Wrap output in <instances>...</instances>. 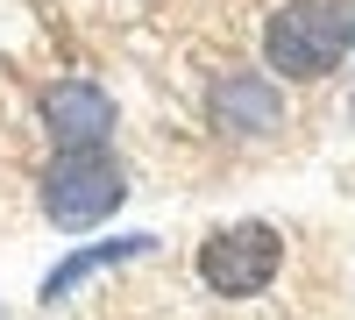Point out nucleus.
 Returning a JSON list of instances; mask_svg holds the SVG:
<instances>
[{"mask_svg":"<svg viewBox=\"0 0 355 320\" xmlns=\"http://www.w3.org/2000/svg\"><path fill=\"white\" fill-rule=\"evenodd\" d=\"M355 43V8L348 0H284L263 28V65L284 78H327Z\"/></svg>","mask_w":355,"mask_h":320,"instance_id":"nucleus-1","label":"nucleus"},{"mask_svg":"<svg viewBox=\"0 0 355 320\" xmlns=\"http://www.w3.org/2000/svg\"><path fill=\"white\" fill-rule=\"evenodd\" d=\"M284 271V235L270 221H234L199 242V285L214 299H256Z\"/></svg>","mask_w":355,"mask_h":320,"instance_id":"nucleus-2","label":"nucleus"},{"mask_svg":"<svg viewBox=\"0 0 355 320\" xmlns=\"http://www.w3.org/2000/svg\"><path fill=\"white\" fill-rule=\"evenodd\" d=\"M121 199H128V171L107 157V142L100 150H57L43 171V214L57 228H93Z\"/></svg>","mask_w":355,"mask_h":320,"instance_id":"nucleus-3","label":"nucleus"},{"mask_svg":"<svg viewBox=\"0 0 355 320\" xmlns=\"http://www.w3.org/2000/svg\"><path fill=\"white\" fill-rule=\"evenodd\" d=\"M43 121H50L57 150H100L107 128H114V100L100 93L93 78H64V85L43 93Z\"/></svg>","mask_w":355,"mask_h":320,"instance_id":"nucleus-4","label":"nucleus"},{"mask_svg":"<svg viewBox=\"0 0 355 320\" xmlns=\"http://www.w3.org/2000/svg\"><path fill=\"white\" fill-rule=\"evenodd\" d=\"M277 85L263 78V71H242V78H227L220 93H214V114L227 128H277Z\"/></svg>","mask_w":355,"mask_h":320,"instance_id":"nucleus-5","label":"nucleus"},{"mask_svg":"<svg viewBox=\"0 0 355 320\" xmlns=\"http://www.w3.org/2000/svg\"><path fill=\"white\" fill-rule=\"evenodd\" d=\"M150 242L157 235H114V242H93V249H78V256H64L50 278H43V299H64L78 278H93V271H107V264H128V256H150Z\"/></svg>","mask_w":355,"mask_h":320,"instance_id":"nucleus-6","label":"nucleus"}]
</instances>
